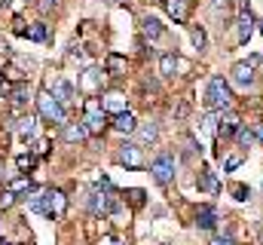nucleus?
Here are the masks:
<instances>
[{"mask_svg": "<svg viewBox=\"0 0 263 245\" xmlns=\"http://www.w3.org/2000/svg\"><path fill=\"white\" fill-rule=\"evenodd\" d=\"M31 212L46 215V218H62L67 212V196L62 190H43V193H31Z\"/></svg>", "mask_w": 263, "mask_h": 245, "instance_id": "nucleus-1", "label": "nucleus"}, {"mask_svg": "<svg viewBox=\"0 0 263 245\" xmlns=\"http://www.w3.org/2000/svg\"><path fill=\"white\" fill-rule=\"evenodd\" d=\"M205 104L211 111H230L233 108V89L223 77H211L208 89H205Z\"/></svg>", "mask_w": 263, "mask_h": 245, "instance_id": "nucleus-2", "label": "nucleus"}, {"mask_svg": "<svg viewBox=\"0 0 263 245\" xmlns=\"http://www.w3.org/2000/svg\"><path fill=\"white\" fill-rule=\"evenodd\" d=\"M83 126L89 129V135H101L107 126V111L101 104V98H86L83 104Z\"/></svg>", "mask_w": 263, "mask_h": 245, "instance_id": "nucleus-3", "label": "nucleus"}, {"mask_svg": "<svg viewBox=\"0 0 263 245\" xmlns=\"http://www.w3.org/2000/svg\"><path fill=\"white\" fill-rule=\"evenodd\" d=\"M37 111H40V117L46 122H65V104L49 92V89H43L40 95H37Z\"/></svg>", "mask_w": 263, "mask_h": 245, "instance_id": "nucleus-4", "label": "nucleus"}, {"mask_svg": "<svg viewBox=\"0 0 263 245\" xmlns=\"http://www.w3.org/2000/svg\"><path fill=\"white\" fill-rule=\"evenodd\" d=\"M150 172H153V181H156V184L168 187V184L175 181V156H172V153L156 156V160H153V166H150Z\"/></svg>", "mask_w": 263, "mask_h": 245, "instance_id": "nucleus-5", "label": "nucleus"}, {"mask_svg": "<svg viewBox=\"0 0 263 245\" xmlns=\"http://www.w3.org/2000/svg\"><path fill=\"white\" fill-rule=\"evenodd\" d=\"M117 163H123L126 169H144V153L141 144H123L117 150Z\"/></svg>", "mask_w": 263, "mask_h": 245, "instance_id": "nucleus-6", "label": "nucleus"}, {"mask_svg": "<svg viewBox=\"0 0 263 245\" xmlns=\"http://www.w3.org/2000/svg\"><path fill=\"white\" fill-rule=\"evenodd\" d=\"M230 80H233L236 86L248 89V86L254 83V64H251V61H236L233 71H230Z\"/></svg>", "mask_w": 263, "mask_h": 245, "instance_id": "nucleus-7", "label": "nucleus"}, {"mask_svg": "<svg viewBox=\"0 0 263 245\" xmlns=\"http://www.w3.org/2000/svg\"><path fill=\"white\" fill-rule=\"evenodd\" d=\"M101 104H104V111L107 114H123L126 111V92H120V89H107L104 95H101Z\"/></svg>", "mask_w": 263, "mask_h": 245, "instance_id": "nucleus-8", "label": "nucleus"}, {"mask_svg": "<svg viewBox=\"0 0 263 245\" xmlns=\"http://www.w3.org/2000/svg\"><path fill=\"white\" fill-rule=\"evenodd\" d=\"M165 3V12L178 22V25H184L187 19H190V9H193V0H162Z\"/></svg>", "mask_w": 263, "mask_h": 245, "instance_id": "nucleus-9", "label": "nucleus"}, {"mask_svg": "<svg viewBox=\"0 0 263 245\" xmlns=\"http://www.w3.org/2000/svg\"><path fill=\"white\" fill-rule=\"evenodd\" d=\"M110 196L107 193H101V187H95L92 190V196H89V212L92 215H110Z\"/></svg>", "mask_w": 263, "mask_h": 245, "instance_id": "nucleus-10", "label": "nucleus"}, {"mask_svg": "<svg viewBox=\"0 0 263 245\" xmlns=\"http://www.w3.org/2000/svg\"><path fill=\"white\" fill-rule=\"evenodd\" d=\"M233 132H239V114H233V111H220V120H217V138H230Z\"/></svg>", "mask_w": 263, "mask_h": 245, "instance_id": "nucleus-11", "label": "nucleus"}, {"mask_svg": "<svg viewBox=\"0 0 263 245\" xmlns=\"http://www.w3.org/2000/svg\"><path fill=\"white\" fill-rule=\"evenodd\" d=\"M62 138H65L67 144H83L89 138V129L83 122H67L65 129H62Z\"/></svg>", "mask_w": 263, "mask_h": 245, "instance_id": "nucleus-12", "label": "nucleus"}, {"mask_svg": "<svg viewBox=\"0 0 263 245\" xmlns=\"http://www.w3.org/2000/svg\"><path fill=\"white\" fill-rule=\"evenodd\" d=\"M104 71H107L110 77H123V74L129 71V61H126V56H120V52H107V59H104Z\"/></svg>", "mask_w": 263, "mask_h": 245, "instance_id": "nucleus-13", "label": "nucleus"}, {"mask_svg": "<svg viewBox=\"0 0 263 245\" xmlns=\"http://www.w3.org/2000/svg\"><path fill=\"white\" fill-rule=\"evenodd\" d=\"M254 28H257V22L251 19V12H242V15H239V22H236L239 43H248V40H251V34H254Z\"/></svg>", "mask_w": 263, "mask_h": 245, "instance_id": "nucleus-14", "label": "nucleus"}, {"mask_svg": "<svg viewBox=\"0 0 263 245\" xmlns=\"http://www.w3.org/2000/svg\"><path fill=\"white\" fill-rule=\"evenodd\" d=\"M196 227L199 230H214V227H217V212H214L211 205H202L196 212Z\"/></svg>", "mask_w": 263, "mask_h": 245, "instance_id": "nucleus-15", "label": "nucleus"}, {"mask_svg": "<svg viewBox=\"0 0 263 245\" xmlns=\"http://www.w3.org/2000/svg\"><path fill=\"white\" fill-rule=\"evenodd\" d=\"M114 129H117L120 135H132V132L138 129V120L132 117L129 111H123V114H117V117H114Z\"/></svg>", "mask_w": 263, "mask_h": 245, "instance_id": "nucleus-16", "label": "nucleus"}, {"mask_svg": "<svg viewBox=\"0 0 263 245\" xmlns=\"http://www.w3.org/2000/svg\"><path fill=\"white\" fill-rule=\"evenodd\" d=\"M196 187H199V190H205V193H217V190H220V181L214 178V172H211V169H202V172H199V178H196Z\"/></svg>", "mask_w": 263, "mask_h": 245, "instance_id": "nucleus-17", "label": "nucleus"}, {"mask_svg": "<svg viewBox=\"0 0 263 245\" xmlns=\"http://www.w3.org/2000/svg\"><path fill=\"white\" fill-rule=\"evenodd\" d=\"M52 95L62 101V104H67V101H73V95H77V89L67 83V80H55V86H52Z\"/></svg>", "mask_w": 263, "mask_h": 245, "instance_id": "nucleus-18", "label": "nucleus"}, {"mask_svg": "<svg viewBox=\"0 0 263 245\" xmlns=\"http://www.w3.org/2000/svg\"><path fill=\"white\" fill-rule=\"evenodd\" d=\"M178 64H181V59H178L175 52H165V56L159 59V74H162V77H175Z\"/></svg>", "mask_w": 263, "mask_h": 245, "instance_id": "nucleus-19", "label": "nucleus"}, {"mask_svg": "<svg viewBox=\"0 0 263 245\" xmlns=\"http://www.w3.org/2000/svg\"><path fill=\"white\" fill-rule=\"evenodd\" d=\"M28 40H37V43H43V40H49V28H46V22H34V25H28V34H25Z\"/></svg>", "mask_w": 263, "mask_h": 245, "instance_id": "nucleus-20", "label": "nucleus"}, {"mask_svg": "<svg viewBox=\"0 0 263 245\" xmlns=\"http://www.w3.org/2000/svg\"><path fill=\"white\" fill-rule=\"evenodd\" d=\"M15 132H18V138H22V141L34 138V132H37V120H34V117H22L18 126H15Z\"/></svg>", "mask_w": 263, "mask_h": 245, "instance_id": "nucleus-21", "label": "nucleus"}, {"mask_svg": "<svg viewBox=\"0 0 263 245\" xmlns=\"http://www.w3.org/2000/svg\"><path fill=\"white\" fill-rule=\"evenodd\" d=\"M6 190L18 196V193H31V190H34V184H31V178H28V175H18V178H12V181L6 184Z\"/></svg>", "mask_w": 263, "mask_h": 245, "instance_id": "nucleus-22", "label": "nucleus"}, {"mask_svg": "<svg viewBox=\"0 0 263 245\" xmlns=\"http://www.w3.org/2000/svg\"><path fill=\"white\" fill-rule=\"evenodd\" d=\"M9 101L15 104V108H22L25 101H28V83L22 80V83H15L12 89H9Z\"/></svg>", "mask_w": 263, "mask_h": 245, "instance_id": "nucleus-23", "label": "nucleus"}, {"mask_svg": "<svg viewBox=\"0 0 263 245\" xmlns=\"http://www.w3.org/2000/svg\"><path fill=\"white\" fill-rule=\"evenodd\" d=\"M144 37H150V40H159V37H162V25H159V19H153V15L144 19Z\"/></svg>", "mask_w": 263, "mask_h": 245, "instance_id": "nucleus-24", "label": "nucleus"}, {"mask_svg": "<svg viewBox=\"0 0 263 245\" xmlns=\"http://www.w3.org/2000/svg\"><path fill=\"white\" fill-rule=\"evenodd\" d=\"M236 138H239V147H251V144L257 141V135H254V129H245V126H239V132H236Z\"/></svg>", "mask_w": 263, "mask_h": 245, "instance_id": "nucleus-25", "label": "nucleus"}, {"mask_svg": "<svg viewBox=\"0 0 263 245\" xmlns=\"http://www.w3.org/2000/svg\"><path fill=\"white\" fill-rule=\"evenodd\" d=\"M138 135H141V141H144V144H153V141H156V135H159V129H156V122H147V126H141V132H138Z\"/></svg>", "mask_w": 263, "mask_h": 245, "instance_id": "nucleus-26", "label": "nucleus"}, {"mask_svg": "<svg viewBox=\"0 0 263 245\" xmlns=\"http://www.w3.org/2000/svg\"><path fill=\"white\" fill-rule=\"evenodd\" d=\"M98 80H101V77H98V67H89V71L83 74V86H86V89H92V92L98 89Z\"/></svg>", "mask_w": 263, "mask_h": 245, "instance_id": "nucleus-27", "label": "nucleus"}, {"mask_svg": "<svg viewBox=\"0 0 263 245\" xmlns=\"http://www.w3.org/2000/svg\"><path fill=\"white\" fill-rule=\"evenodd\" d=\"M15 166H18L22 172H31V169L37 166V153H22V156L15 160Z\"/></svg>", "mask_w": 263, "mask_h": 245, "instance_id": "nucleus-28", "label": "nucleus"}, {"mask_svg": "<svg viewBox=\"0 0 263 245\" xmlns=\"http://www.w3.org/2000/svg\"><path fill=\"white\" fill-rule=\"evenodd\" d=\"M230 193H233L239 202H245V199L251 196V187H248V184H233V187H230Z\"/></svg>", "mask_w": 263, "mask_h": 245, "instance_id": "nucleus-29", "label": "nucleus"}, {"mask_svg": "<svg viewBox=\"0 0 263 245\" xmlns=\"http://www.w3.org/2000/svg\"><path fill=\"white\" fill-rule=\"evenodd\" d=\"M190 40H193V46H196V49H205V43H208V37H205V31H202V28H190Z\"/></svg>", "mask_w": 263, "mask_h": 245, "instance_id": "nucleus-30", "label": "nucleus"}, {"mask_svg": "<svg viewBox=\"0 0 263 245\" xmlns=\"http://www.w3.org/2000/svg\"><path fill=\"white\" fill-rule=\"evenodd\" d=\"M126 196H129V202L135 205V208H138V205H144V190H138V187H135V190H129Z\"/></svg>", "mask_w": 263, "mask_h": 245, "instance_id": "nucleus-31", "label": "nucleus"}, {"mask_svg": "<svg viewBox=\"0 0 263 245\" xmlns=\"http://www.w3.org/2000/svg\"><path fill=\"white\" fill-rule=\"evenodd\" d=\"M242 160H245L242 153H236V156H230V160L223 163V172H233V169H239V166H242Z\"/></svg>", "mask_w": 263, "mask_h": 245, "instance_id": "nucleus-32", "label": "nucleus"}, {"mask_svg": "<svg viewBox=\"0 0 263 245\" xmlns=\"http://www.w3.org/2000/svg\"><path fill=\"white\" fill-rule=\"evenodd\" d=\"M12 202H15V193H9V190H3V193H0V208H9Z\"/></svg>", "mask_w": 263, "mask_h": 245, "instance_id": "nucleus-33", "label": "nucleus"}, {"mask_svg": "<svg viewBox=\"0 0 263 245\" xmlns=\"http://www.w3.org/2000/svg\"><path fill=\"white\" fill-rule=\"evenodd\" d=\"M12 31L25 37V34H28V28H25V19H12Z\"/></svg>", "mask_w": 263, "mask_h": 245, "instance_id": "nucleus-34", "label": "nucleus"}, {"mask_svg": "<svg viewBox=\"0 0 263 245\" xmlns=\"http://www.w3.org/2000/svg\"><path fill=\"white\" fill-rule=\"evenodd\" d=\"M34 153H37V156H46V153H49V141H37V144H34Z\"/></svg>", "mask_w": 263, "mask_h": 245, "instance_id": "nucleus-35", "label": "nucleus"}, {"mask_svg": "<svg viewBox=\"0 0 263 245\" xmlns=\"http://www.w3.org/2000/svg\"><path fill=\"white\" fill-rule=\"evenodd\" d=\"M211 245H236V242H233V236H214Z\"/></svg>", "mask_w": 263, "mask_h": 245, "instance_id": "nucleus-36", "label": "nucleus"}, {"mask_svg": "<svg viewBox=\"0 0 263 245\" xmlns=\"http://www.w3.org/2000/svg\"><path fill=\"white\" fill-rule=\"evenodd\" d=\"M37 6H40V12H49V9H55V0H40Z\"/></svg>", "mask_w": 263, "mask_h": 245, "instance_id": "nucleus-37", "label": "nucleus"}, {"mask_svg": "<svg viewBox=\"0 0 263 245\" xmlns=\"http://www.w3.org/2000/svg\"><path fill=\"white\" fill-rule=\"evenodd\" d=\"M101 245H126V242H120L117 236H104V239H101Z\"/></svg>", "mask_w": 263, "mask_h": 245, "instance_id": "nucleus-38", "label": "nucleus"}, {"mask_svg": "<svg viewBox=\"0 0 263 245\" xmlns=\"http://www.w3.org/2000/svg\"><path fill=\"white\" fill-rule=\"evenodd\" d=\"M254 135H257V141H263V122H257V126H254Z\"/></svg>", "mask_w": 263, "mask_h": 245, "instance_id": "nucleus-39", "label": "nucleus"}, {"mask_svg": "<svg viewBox=\"0 0 263 245\" xmlns=\"http://www.w3.org/2000/svg\"><path fill=\"white\" fill-rule=\"evenodd\" d=\"M0 92H6V77L0 74Z\"/></svg>", "mask_w": 263, "mask_h": 245, "instance_id": "nucleus-40", "label": "nucleus"}, {"mask_svg": "<svg viewBox=\"0 0 263 245\" xmlns=\"http://www.w3.org/2000/svg\"><path fill=\"white\" fill-rule=\"evenodd\" d=\"M257 31H260V34H263V19H260V22H257Z\"/></svg>", "mask_w": 263, "mask_h": 245, "instance_id": "nucleus-41", "label": "nucleus"}, {"mask_svg": "<svg viewBox=\"0 0 263 245\" xmlns=\"http://www.w3.org/2000/svg\"><path fill=\"white\" fill-rule=\"evenodd\" d=\"M260 245H263V227H260Z\"/></svg>", "mask_w": 263, "mask_h": 245, "instance_id": "nucleus-42", "label": "nucleus"}, {"mask_svg": "<svg viewBox=\"0 0 263 245\" xmlns=\"http://www.w3.org/2000/svg\"><path fill=\"white\" fill-rule=\"evenodd\" d=\"M0 178H3V166H0Z\"/></svg>", "mask_w": 263, "mask_h": 245, "instance_id": "nucleus-43", "label": "nucleus"}, {"mask_svg": "<svg viewBox=\"0 0 263 245\" xmlns=\"http://www.w3.org/2000/svg\"><path fill=\"white\" fill-rule=\"evenodd\" d=\"M110 3H120V0H110Z\"/></svg>", "mask_w": 263, "mask_h": 245, "instance_id": "nucleus-44", "label": "nucleus"}, {"mask_svg": "<svg viewBox=\"0 0 263 245\" xmlns=\"http://www.w3.org/2000/svg\"><path fill=\"white\" fill-rule=\"evenodd\" d=\"M0 6H3V0H0Z\"/></svg>", "mask_w": 263, "mask_h": 245, "instance_id": "nucleus-45", "label": "nucleus"}, {"mask_svg": "<svg viewBox=\"0 0 263 245\" xmlns=\"http://www.w3.org/2000/svg\"><path fill=\"white\" fill-rule=\"evenodd\" d=\"M162 245H168V242H162Z\"/></svg>", "mask_w": 263, "mask_h": 245, "instance_id": "nucleus-46", "label": "nucleus"}, {"mask_svg": "<svg viewBox=\"0 0 263 245\" xmlns=\"http://www.w3.org/2000/svg\"><path fill=\"white\" fill-rule=\"evenodd\" d=\"M0 245H6V242H0Z\"/></svg>", "mask_w": 263, "mask_h": 245, "instance_id": "nucleus-47", "label": "nucleus"}, {"mask_svg": "<svg viewBox=\"0 0 263 245\" xmlns=\"http://www.w3.org/2000/svg\"><path fill=\"white\" fill-rule=\"evenodd\" d=\"M25 3H28V0H25Z\"/></svg>", "mask_w": 263, "mask_h": 245, "instance_id": "nucleus-48", "label": "nucleus"}, {"mask_svg": "<svg viewBox=\"0 0 263 245\" xmlns=\"http://www.w3.org/2000/svg\"><path fill=\"white\" fill-rule=\"evenodd\" d=\"M0 242H3V239H0Z\"/></svg>", "mask_w": 263, "mask_h": 245, "instance_id": "nucleus-49", "label": "nucleus"}]
</instances>
